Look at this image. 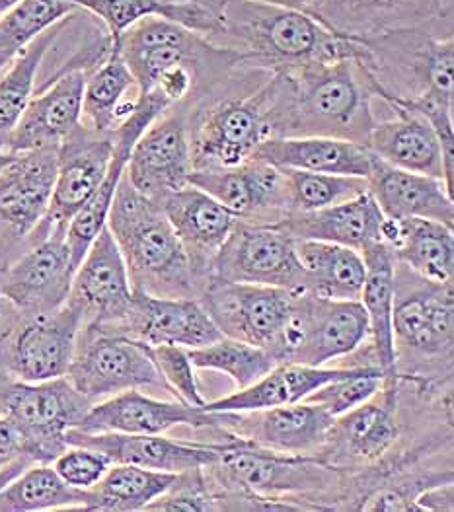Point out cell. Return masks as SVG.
I'll return each mask as SVG.
<instances>
[{
	"instance_id": "cell-1",
	"label": "cell",
	"mask_w": 454,
	"mask_h": 512,
	"mask_svg": "<svg viewBox=\"0 0 454 512\" xmlns=\"http://www.w3.org/2000/svg\"><path fill=\"white\" fill-rule=\"evenodd\" d=\"M273 86V137H334L365 145L379 121L375 84L357 53L275 73Z\"/></svg>"
},
{
	"instance_id": "cell-2",
	"label": "cell",
	"mask_w": 454,
	"mask_h": 512,
	"mask_svg": "<svg viewBox=\"0 0 454 512\" xmlns=\"http://www.w3.org/2000/svg\"><path fill=\"white\" fill-rule=\"evenodd\" d=\"M211 43L269 73H291L357 53V39L330 32L310 12L258 0H225L223 30Z\"/></svg>"
},
{
	"instance_id": "cell-3",
	"label": "cell",
	"mask_w": 454,
	"mask_h": 512,
	"mask_svg": "<svg viewBox=\"0 0 454 512\" xmlns=\"http://www.w3.org/2000/svg\"><path fill=\"white\" fill-rule=\"evenodd\" d=\"M106 226L125 261L133 291L197 298L199 283L176 230L160 203L137 191L127 174L117 185Z\"/></svg>"
},
{
	"instance_id": "cell-4",
	"label": "cell",
	"mask_w": 454,
	"mask_h": 512,
	"mask_svg": "<svg viewBox=\"0 0 454 512\" xmlns=\"http://www.w3.org/2000/svg\"><path fill=\"white\" fill-rule=\"evenodd\" d=\"M357 59L371 74L375 98L412 102L431 98L454 106V37L398 30L357 41Z\"/></svg>"
},
{
	"instance_id": "cell-5",
	"label": "cell",
	"mask_w": 454,
	"mask_h": 512,
	"mask_svg": "<svg viewBox=\"0 0 454 512\" xmlns=\"http://www.w3.org/2000/svg\"><path fill=\"white\" fill-rule=\"evenodd\" d=\"M419 281L404 287L396 279L392 331L400 382L429 394L453 374L454 294L453 285Z\"/></svg>"
},
{
	"instance_id": "cell-6",
	"label": "cell",
	"mask_w": 454,
	"mask_h": 512,
	"mask_svg": "<svg viewBox=\"0 0 454 512\" xmlns=\"http://www.w3.org/2000/svg\"><path fill=\"white\" fill-rule=\"evenodd\" d=\"M271 76L248 92H211L188 108L193 170L234 168L250 160L271 129Z\"/></svg>"
},
{
	"instance_id": "cell-7",
	"label": "cell",
	"mask_w": 454,
	"mask_h": 512,
	"mask_svg": "<svg viewBox=\"0 0 454 512\" xmlns=\"http://www.w3.org/2000/svg\"><path fill=\"white\" fill-rule=\"evenodd\" d=\"M217 489L244 491L271 499H297L316 511L310 503L316 499L320 511H326V497L343 485L341 470L318 456H293L260 448L248 440L228 444L219 462L203 468Z\"/></svg>"
},
{
	"instance_id": "cell-8",
	"label": "cell",
	"mask_w": 454,
	"mask_h": 512,
	"mask_svg": "<svg viewBox=\"0 0 454 512\" xmlns=\"http://www.w3.org/2000/svg\"><path fill=\"white\" fill-rule=\"evenodd\" d=\"M112 47L119 51L141 92H149L162 74L182 65H195L219 76H230L244 67V59L238 53L217 47L160 16L139 20Z\"/></svg>"
},
{
	"instance_id": "cell-9",
	"label": "cell",
	"mask_w": 454,
	"mask_h": 512,
	"mask_svg": "<svg viewBox=\"0 0 454 512\" xmlns=\"http://www.w3.org/2000/svg\"><path fill=\"white\" fill-rule=\"evenodd\" d=\"M367 339L369 318L361 300L295 293L281 363L326 366L355 355Z\"/></svg>"
},
{
	"instance_id": "cell-10",
	"label": "cell",
	"mask_w": 454,
	"mask_h": 512,
	"mask_svg": "<svg viewBox=\"0 0 454 512\" xmlns=\"http://www.w3.org/2000/svg\"><path fill=\"white\" fill-rule=\"evenodd\" d=\"M92 405L67 376L24 382L0 372V415L10 417L24 431L38 464H51L69 446L67 431L80 425Z\"/></svg>"
},
{
	"instance_id": "cell-11",
	"label": "cell",
	"mask_w": 454,
	"mask_h": 512,
	"mask_svg": "<svg viewBox=\"0 0 454 512\" xmlns=\"http://www.w3.org/2000/svg\"><path fill=\"white\" fill-rule=\"evenodd\" d=\"M67 380L92 403L141 388H164L151 347L117 331L82 326ZM168 392V390H166Z\"/></svg>"
},
{
	"instance_id": "cell-12",
	"label": "cell",
	"mask_w": 454,
	"mask_h": 512,
	"mask_svg": "<svg viewBox=\"0 0 454 512\" xmlns=\"http://www.w3.org/2000/svg\"><path fill=\"white\" fill-rule=\"evenodd\" d=\"M209 277L304 293L308 279L295 252V240L277 224L238 220L211 263Z\"/></svg>"
},
{
	"instance_id": "cell-13",
	"label": "cell",
	"mask_w": 454,
	"mask_h": 512,
	"mask_svg": "<svg viewBox=\"0 0 454 512\" xmlns=\"http://www.w3.org/2000/svg\"><path fill=\"white\" fill-rule=\"evenodd\" d=\"M293 294L275 287L238 285L209 277L197 300L221 335L262 347L281 363Z\"/></svg>"
},
{
	"instance_id": "cell-14",
	"label": "cell",
	"mask_w": 454,
	"mask_h": 512,
	"mask_svg": "<svg viewBox=\"0 0 454 512\" xmlns=\"http://www.w3.org/2000/svg\"><path fill=\"white\" fill-rule=\"evenodd\" d=\"M114 147L115 133H100L82 123L59 145L51 203L45 219L30 238V246L51 234L67 232L69 222L104 182Z\"/></svg>"
},
{
	"instance_id": "cell-15",
	"label": "cell",
	"mask_w": 454,
	"mask_h": 512,
	"mask_svg": "<svg viewBox=\"0 0 454 512\" xmlns=\"http://www.w3.org/2000/svg\"><path fill=\"white\" fill-rule=\"evenodd\" d=\"M306 12L330 32L357 41L398 30L453 36V0H318Z\"/></svg>"
},
{
	"instance_id": "cell-16",
	"label": "cell",
	"mask_w": 454,
	"mask_h": 512,
	"mask_svg": "<svg viewBox=\"0 0 454 512\" xmlns=\"http://www.w3.org/2000/svg\"><path fill=\"white\" fill-rule=\"evenodd\" d=\"M82 314L71 302L61 308L22 318L0 343L6 374L24 382H45L67 374L75 357Z\"/></svg>"
},
{
	"instance_id": "cell-17",
	"label": "cell",
	"mask_w": 454,
	"mask_h": 512,
	"mask_svg": "<svg viewBox=\"0 0 454 512\" xmlns=\"http://www.w3.org/2000/svg\"><path fill=\"white\" fill-rule=\"evenodd\" d=\"M190 123L188 106H172L160 113L131 148L125 174L131 185L160 203L190 183Z\"/></svg>"
},
{
	"instance_id": "cell-18",
	"label": "cell",
	"mask_w": 454,
	"mask_h": 512,
	"mask_svg": "<svg viewBox=\"0 0 454 512\" xmlns=\"http://www.w3.org/2000/svg\"><path fill=\"white\" fill-rule=\"evenodd\" d=\"M75 271L65 234H51L2 271L0 293L20 318L47 314L67 302Z\"/></svg>"
},
{
	"instance_id": "cell-19",
	"label": "cell",
	"mask_w": 454,
	"mask_h": 512,
	"mask_svg": "<svg viewBox=\"0 0 454 512\" xmlns=\"http://www.w3.org/2000/svg\"><path fill=\"white\" fill-rule=\"evenodd\" d=\"M190 183L244 222L275 224L291 213L285 172L258 158L234 168L193 170Z\"/></svg>"
},
{
	"instance_id": "cell-20",
	"label": "cell",
	"mask_w": 454,
	"mask_h": 512,
	"mask_svg": "<svg viewBox=\"0 0 454 512\" xmlns=\"http://www.w3.org/2000/svg\"><path fill=\"white\" fill-rule=\"evenodd\" d=\"M133 287L108 226L96 236L73 277L67 302L82 314V326L117 331L131 304Z\"/></svg>"
},
{
	"instance_id": "cell-21",
	"label": "cell",
	"mask_w": 454,
	"mask_h": 512,
	"mask_svg": "<svg viewBox=\"0 0 454 512\" xmlns=\"http://www.w3.org/2000/svg\"><path fill=\"white\" fill-rule=\"evenodd\" d=\"M398 388H380L369 402L334 419L328 444L318 458L341 472L375 466L400 439Z\"/></svg>"
},
{
	"instance_id": "cell-22",
	"label": "cell",
	"mask_w": 454,
	"mask_h": 512,
	"mask_svg": "<svg viewBox=\"0 0 454 512\" xmlns=\"http://www.w3.org/2000/svg\"><path fill=\"white\" fill-rule=\"evenodd\" d=\"M227 413H213L186 403L156 400L141 390H127L108 400L94 403L82 417L76 431L121 433V435H164L174 427L195 431L223 429Z\"/></svg>"
},
{
	"instance_id": "cell-23",
	"label": "cell",
	"mask_w": 454,
	"mask_h": 512,
	"mask_svg": "<svg viewBox=\"0 0 454 512\" xmlns=\"http://www.w3.org/2000/svg\"><path fill=\"white\" fill-rule=\"evenodd\" d=\"M334 419L320 405L303 400L258 411L227 413L223 429L273 452L318 456L330 440Z\"/></svg>"
},
{
	"instance_id": "cell-24",
	"label": "cell",
	"mask_w": 454,
	"mask_h": 512,
	"mask_svg": "<svg viewBox=\"0 0 454 512\" xmlns=\"http://www.w3.org/2000/svg\"><path fill=\"white\" fill-rule=\"evenodd\" d=\"M232 439L221 442H188L174 440L164 435H121V433H84L67 431V444L88 446L106 454L114 464H131L166 474H190L213 466Z\"/></svg>"
},
{
	"instance_id": "cell-25",
	"label": "cell",
	"mask_w": 454,
	"mask_h": 512,
	"mask_svg": "<svg viewBox=\"0 0 454 512\" xmlns=\"http://www.w3.org/2000/svg\"><path fill=\"white\" fill-rule=\"evenodd\" d=\"M117 333L149 347L184 349H199L223 337L197 298H166L143 291H133Z\"/></svg>"
},
{
	"instance_id": "cell-26",
	"label": "cell",
	"mask_w": 454,
	"mask_h": 512,
	"mask_svg": "<svg viewBox=\"0 0 454 512\" xmlns=\"http://www.w3.org/2000/svg\"><path fill=\"white\" fill-rule=\"evenodd\" d=\"M168 108H172V106L160 92H156V90L143 92L135 111L115 129L114 156H112L108 174H106L104 182L100 183V187L96 189V193L90 197V201L76 213L75 219L69 222L67 232H65V242L71 250L75 267L80 265L82 257L86 256L88 248L92 246V242L96 240V236L102 232V228L108 222L110 207L114 201L117 185L125 174L131 148L152 121Z\"/></svg>"
},
{
	"instance_id": "cell-27",
	"label": "cell",
	"mask_w": 454,
	"mask_h": 512,
	"mask_svg": "<svg viewBox=\"0 0 454 512\" xmlns=\"http://www.w3.org/2000/svg\"><path fill=\"white\" fill-rule=\"evenodd\" d=\"M160 207L190 256L201 291L209 279L213 259L240 219L217 199L191 183L164 197Z\"/></svg>"
},
{
	"instance_id": "cell-28",
	"label": "cell",
	"mask_w": 454,
	"mask_h": 512,
	"mask_svg": "<svg viewBox=\"0 0 454 512\" xmlns=\"http://www.w3.org/2000/svg\"><path fill=\"white\" fill-rule=\"evenodd\" d=\"M84 82L86 71L80 69L57 74L32 98L4 150L18 154L59 148L80 123Z\"/></svg>"
},
{
	"instance_id": "cell-29",
	"label": "cell",
	"mask_w": 454,
	"mask_h": 512,
	"mask_svg": "<svg viewBox=\"0 0 454 512\" xmlns=\"http://www.w3.org/2000/svg\"><path fill=\"white\" fill-rule=\"evenodd\" d=\"M367 182L384 217L437 220L454 228L453 191L441 178L406 172L375 156Z\"/></svg>"
},
{
	"instance_id": "cell-30",
	"label": "cell",
	"mask_w": 454,
	"mask_h": 512,
	"mask_svg": "<svg viewBox=\"0 0 454 512\" xmlns=\"http://www.w3.org/2000/svg\"><path fill=\"white\" fill-rule=\"evenodd\" d=\"M384 215L367 191L351 201L310 213H289L275 222L293 240H318L363 252L382 242Z\"/></svg>"
},
{
	"instance_id": "cell-31",
	"label": "cell",
	"mask_w": 454,
	"mask_h": 512,
	"mask_svg": "<svg viewBox=\"0 0 454 512\" xmlns=\"http://www.w3.org/2000/svg\"><path fill=\"white\" fill-rule=\"evenodd\" d=\"M252 158L281 170L369 178L375 156L361 143L334 137H269Z\"/></svg>"
},
{
	"instance_id": "cell-32",
	"label": "cell",
	"mask_w": 454,
	"mask_h": 512,
	"mask_svg": "<svg viewBox=\"0 0 454 512\" xmlns=\"http://www.w3.org/2000/svg\"><path fill=\"white\" fill-rule=\"evenodd\" d=\"M392 111L394 119L377 121L365 147L384 164L445 182L443 145L431 123L414 111Z\"/></svg>"
},
{
	"instance_id": "cell-33",
	"label": "cell",
	"mask_w": 454,
	"mask_h": 512,
	"mask_svg": "<svg viewBox=\"0 0 454 512\" xmlns=\"http://www.w3.org/2000/svg\"><path fill=\"white\" fill-rule=\"evenodd\" d=\"M454 228L429 219H388L382 226V242L396 263L414 275L437 285H453Z\"/></svg>"
},
{
	"instance_id": "cell-34",
	"label": "cell",
	"mask_w": 454,
	"mask_h": 512,
	"mask_svg": "<svg viewBox=\"0 0 454 512\" xmlns=\"http://www.w3.org/2000/svg\"><path fill=\"white\" fill-rule=\"evenodd\" d=\"M367 275L361 304L369 318L371 355L384 374L382 388H398L400 376L396 366V347L392 331L394 296H396V259L386 244H375L361 252Z\"/></svg>"
},
{
	"instance_id": "cell-35",
	"label": "cell",
	"mask_w": 454,
	"mask_h": 512,
	"mask_svg": "<svg viewBox=\"0 0 454 512\" xmlns=\"http://www.w3.org/2000/svg\"><path fill=\"white\" fill-rule=\"evenodd\" d=\"M347 368L349 366L330 368L279 363L252 386L236 390L234 394L219 398L215 402H207L203 409L213 413H238L303 402L308 394H312L320 386L343 376Z\"/></svg>"
},
{
	"instance_id": "cell-36",
	"label": "cell",
	"mask_w": 454,
	"mask_h": 512,
	"mask_svg": "<svg viewBox=\"0 0 454 512\" xmlns=\"http://www.w3.org/2000/svg\"><path fill=\"white\" fill-rule=\"evenodd\" d=\"M141 94L135 76L112 47L110 55L86 73L80 123L100 133H114L135 111Z\"/></svg>"
},
{
	"instance_id": "cell-37",
	"label": "cell",
	"mask_w": 454,
	"mask_h": 512,
	"mask_svg": "<svg viewBox=\"0 0 454 512\" xmlns=\"http://www.w3.org/2000/svg\"><path fill=\"white\" fill-rule=\"evenodd\" d=\"M295 252L308 279L306 293L332 300L361 298L367 275L361 252L318 240H295Z\"/></svg>"
},
{
	"instance_id": "cell-38",
	"label": "cell",
	"mask_w": 454,
	"mask_h": 512,
	"mask_svg": "<svg viewBox=\"0 0 454 512\" xmlns=\"http://www.w3.org/2000/svg\"><path fill=\"white\" fill-rule=\"evenodd\" d=\"M69 22L71 16L39 34L14 57L4 73L0 74V150L6 148L12 131L16 129L20 117L34 98L39 67L47 51L53 47V43Z\"/></svg>"
},
{
	"instance_id": "cell-39",
	"label": "cell",
	"mask_w": 454,
	"mask_h": 512,
	"mask_svg": "<svg viewBox=\"0 0 454 512\" xmlns=\"http://www.w3.org/2000/svg\"><path fill=\"white\" fill-rule=\"evenodd\" d=\"M176 481V474L154 472L131 464H112L100 483L86 491L84 511H145Z\"/></svg>"
},
{
	"instance_id": "cell-40",
	"label": "cell",
	"mask_w": 454,
	"mask_h": 512,
	"mask_svg": "<svg viewBox=\"0 0 454 512\" xmlns=\"http://www.w3.org/2000/svg\"><path fill=\"white\" fill-rule=\"evenodd\" d=\"M86 491L67 485L51 464H32L0 491V512L84 509Z\"/></svg>"
},
{
	"instance_id": "cell-41",
	"label": "cell",
	"mask_w": 454,
	"mask_h": 512,
	"mask_svg": "<svg viewBox=\"0 0 454 512\" xmlns=\"http://www.w3.org/2000/svg\"><path fill=\"white\" fill-rule=\"evenodd\" d=\"M188 353L195 368L217 370L227 374L228 378L236 384V390H244L252 386L273 366L279 365V361L262 347L250 345L240 339L225 337V335L205 347L188 349Z\"/></svg>"
},
{
	"instance_id": "cell-42",
	"label": "cell",
	"mask_w": 454,
	"mask_h": 512,
	"mask_svg": "<svg viewBox=\"0 0 454 512\" xmlns=\"http://www.w3.org/2000/svg\"><path fill=\"white\" fill-rule=\"evenodd\" d=\"M289 197L291 213H310L326 207H334L351 201L369 191L367 178L338 176V174H312L301 170H283Z\"/></svg>"
},
{
	"instance_id": "cell-43",
	"label": "cell",
	"mask_w": 454,
	"mask_h": 512,
	"mask_svg": "<svg viewBox=\"0 0 454 512\" xmlns=\"http://www.w3.org/2000/svg\"><path fill=\"white\" fill-rule=\"evenodd\" d=\"M75 4L69 0H22L0 18V37L20 53L39 34L75 14Z\"/></svg>"
},
{
	"instance_id": "cell-44",
	"label": "cell",
	"mask_w": 454,
	"mask_h": 512,
	"mask_svg": "<svg viewBox=\"0 0 454 512\" xmlns=\"http://www.w3.org/2000/svg\"><path fill=\"white\" fill-rule=\"evenodd\" d=\"M384 386V374L377 365L349 366L347 372L320 386L304 398V402L316 403L326 409L332 417L355 409L361 403L369 402Z\"/></svg>"
},
{
	"instance_id": "cell-45",
	"label": "cell",
	"mask_w": 454,
	"mask_h": 512,
	"mask_svg": "<svg viewBox=\"0 0 454 512\" xmlns=\"http://www.w3.org/2000/svg\"><path fill=\"white\" fill-rule=\"evenodd\" d=\"M151 355L166 390L178 402L203 409L207 400L199 390V382L195 376L197 368L191 363L188 349L176 345H158L151 347Z\"/></svg>"
},
{
	"instance_id": "cell-46",
	"label": "cell",
	"mask_w": 454,
	"mask_h": 512,
	"mask_svg": "<svg viewBox=\"0 0 454 512\" xmlns=\"http://www.w3.org/2000/svg\"><path fill=\"white\" fill-rule=\"evenodd\" d=\"M112 464L114 462L106 454L76 444H69L51 462L59 477L78 491H90L94 485H98L100 479L112 468Z\"/></svg>"
},
{
	"instance_id": "cell-47",
	"label": "cell",
	"mask_w": 454,
	"mask_h": 512,
	"mask_svg": "<svg viewBox=\"0 0 454 512\" xmlns=\"http://www.w3.org/2000/svg\"><path fill=\"white\" fill-rule=\"evenodd\" d=\"M36 462L34 450L24 431L6 415H0V468L16 462Z\"/></svg>"
},
{
	"instance_id": "cell-48",
	"label": "cell",
	"mask_w": 454,
	"mask_h": 512,
	"mask_svg": "<svg viewBox=\"0 0 454 512\" xmlns=\"http://www.w3.org/2000/svg\"><path fill=\"white\" fill-rule=\"evenodd\" d=\"M417 512H453L454 485L453 481L435 483L421 489L416 495Z\"/></svg>"
},
{
	"instance_id": "cell-49",
	"label": "cell",
	"mask_w": 454,
	"mask_h": 512,
	"mask_svg": "<svg viewBox=\"0 0 454 512\" xmlns=\"http://www.w3.org/2000/svg\"><path fill=\"white\" fill-rule=\"evenodd\" d=\"M20 320H22L20 314L14 310V306L0 293V343L4 341V337H6L10 331L16 328V324H18Z\"/></svg>"
},
{
	"instance_id": "cell-50",
	"label": "cell",
	"mask_w": 454,
	"mask_h": 512,
	"mask_svg": "<svg viewBox=\"0 0 454 512\" xmlns=\"http://www.w3.org/2000/svg\"><path fill=\"white\" fill-rule=\"evenodd\" d=\"M28 466H32V462H16V464H10V466H6V468H0V491L14 479V477L18 476L22 470H26Z\"/></svg>"
},
{
	"instance_id": "cell-51",
	"label": "cell",
	"mask_w": 454,
	"mask_h": 512,
	"mask_svg": "<svg viewBox=\"0 0 454 512\" xmlns=\"http://www.w3.org/2000/svg\"><path fill=\"white\" fill-rule=\"evenodd\" d=\"M16 55H18V53H14V51L4 43V39L0 37V74L4 73V69L14 61Z\"/></svg>"
},
{
	"instance_id": "cell-52",
	"label": "cell",
	"mask_w": 454,
	"mask_h": 512,
	"mask_svg": "<svg viewBox=\"0 0 454 512\" xmlns=\"http://www.w3.org/2000/svg\"><path fill=\"white\" fill-rule=\"evenodd\" d=\"M22 0H0V18L4 16V14H8L14 6H18Z\"/></svg>"
},
{
	"instance_id": "cell-53",
	"label": "cell",
	"mask_w": 454,
	"mask_h": 512,
	"mask_svg": "<svg viewBox=\"0 0 454 512\" xmlns=\"http://www.w3.org/2000/svg\"><path fill=\"white\" fill-rule=\"evenodd\" d=\"M14 156L16 154H12V152H6V150H0V172L14 160Z\"/></svg>"
},
{
	"instance_id": "cell-54",
	"label": "cell",
	"mask_w": 454,
	"mask_h": 512,
	"mask_svg": "<svg viewBox=\"0 0 454 512\" xmlns=\"http://www.w3.org/2000/svg\"><path fill=\"white\" fill-rule=\"evenodd\" d=\"M295 2V6L297 8H301V10H308L310 6H314L318 0H293Z\"/></svg>"
},
{
	"instance_id": "cell-55",
	"label": "cell",
	"mask_w": 454,
	"mask_h": 512,
	"mask_svg": "<svg viewBox=\"0 0 454 512\" xmlns=\"http://www.w3.org/2000/svg\"><path fill=\"white\" fill-rule=\"evenodd\" d=\"M258 2H267V4H281V6H293V8H297L293 0H258Z\"/></svg>"
},
{
	"instance_id": "cell-56",
	"label": "cell",
	"mask_w": 454,
	"mask_h": 512,
	"mask_svg": "<svg viewBox=\"0 0 454 512\" xmlns=\"http://www.w3.org/2000/svg\"><path fill=\"white\" fill-rule=\"evenodd\" d=\"M164 2H180V0H164Z\"/></svg>"
},
{
	"instance_id": "cell-57",
	"label": "cell",
	"mask_w": 454,
	"mask_h": 512,
	"mask_svg": "<svg viewBox=\"0 0 454 512\" xmlns=\"http://www.w3.org/2000/svg\"><path fill=\"white\" fill-rule=\"evenodd\" d=\"M0 372H4V368H2V361H0Z\"/></svg>"
}]
</instances>
